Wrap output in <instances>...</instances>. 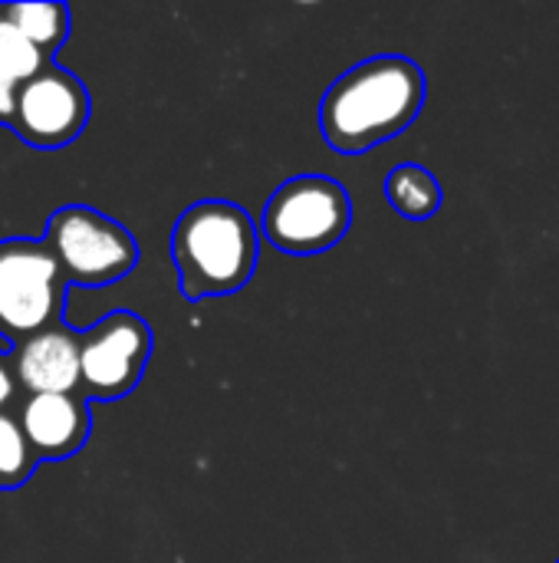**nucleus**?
<instances>
[{"mask_svg": "<svg viewBox=\"0 0 559 563\" xmlns=\"http://www.w3.org/2000/svg\"><path fill=\"white\" fill-rule=\"evenodd\" d=\"M425 73L409 56H372L323 96L320 125L329 148L356 155L402 135L425 106Z\"/></svg>", "mask_w": 559, "mask_h": 563, "instance_id": "obj_1", "label": "nucleus"}, {"mask_svg": "<svg viewBox=\"0 0 559 563\" xmlns=\"http://www.w3.org/2000/svg\"><path fill=\"white\" fill-rule=\"evenodd\" d=\"M66 274L43 238L0 241V336L13 346L59 327Z\"/></svg>", "mask_w": 559, "mask_h": 563, "instance_id": "obj_3", "label": "nucleus"}, {"mask_svg": "<svg viewBox=\"0 0 559 563\" xmlns=\"http://www.w3.org/2000/svg\"><path fill=\"white\" fill-rule=\"evenodd\" d=\"M385 198H389V205L402 218H409V221H428L441 208V185L422 165H399L385 178Z\"/></svg>", "mask_w": 559, "mask_h": 563, "instance_id": "obj_10", "label": "nucleus"}, {"mask_svg": "<svg viewBox=\"0 0 559 563\" xmlns=\"http://www.w3.org/2000/svg\"><path fill=\"white\" fill-rule=\"evenodd\" d=\"M353 224V201L336 178L300 175L283 181L264 208V238L287 254L336 247Z\"/></svg>", "mask_w": 559, "mask_h": 563, "instance_id": "obj_5", "label": "nucleus"}, {"mask_svg": "<svg viewBox=\"0 0 559 563\" xmlns=\"http://www.w3.org/2000/svg\"><path fill=\"white\" fill-rule=\"evenodd\" d=\"M257 224L234 201H198L175 221L171 257L185 300L237 294L257 267Z\"/></svg>", "mask_w": 559, "mask_h": 563, "instance_id": "obj_2", "label": "nucleus"}, {"mask_svg": "<svg viewBox=\"0 0 559 563\" xmlns=\"http://www.w3.org/2000/svg\"><path fill=\"white\" fill-rule=\"evenodd\" d=\"M36 465L40 459L30 449L16 416H0V492L23 488L33 478Z\"/></svg>", "mask_w": 559, "mask_h": 563, "instance_id": "obj_13", "label": "nucleus"}, {"mask_svg": "<svg viewBox=\"0 0 559 563\" xmlns=\"http://www.w3.org/2000/svg\"><path fill=\"white\" fill-rule=\"evenodd\" d=\"M152 327L115 310L82 333V393L96 402L125 399L138 383L152 356Z\"/></svg>", "mask_w": 559, "mask_h": 563, "instance_id": "obj_6", "label": "nucleus"}, {"mask_svg": "<svg viewBox=\"0 0 559 563\" xmlns=\"http://www.w3.org/2000/svg\"><path fill=\"white\" fill-rule=\"evenodd\" d=\"M13 106H16V86L0 76V125H7V129L13 122Z\"/></svg>", "mask_w": 559, "mask_h": 563, "instance_id": "obj_15", "label": "nucleus"}, {"mask_svg": "<svg viewBox=\"0 0 559 563\" xmlns=\"http://www.w3.org/2000/svg\"><path fill=\"white\" fill-rule=\"evenodd\" d=\"M16 393H20V383H16L13 363H10V356L0 353V416H7V406L16 399Z\"/></svg>", "mask_w": 559, "mask_h": 563, "instance_id": "obj_14", "label": "nucleus"}, {"mask_svg": "<svg viewBox=\"0 0 559 563\" xmlns=\"http://www.w3.org/2000/svg\"><path fill=\"white\" fill-rule=\"evenodd\" d=\"M89 92L82 79L56 63L16 86L10 132L33 148H63L76 142L89 122Z\"/></svg>", "mask_w": 559, "mask_h": 563, "instance_id": "obj_7", "label": "nucleus"}, {"mask_svg": "<svg viewBox=\"0 0 559 563\" xmlns=\"http://www.w3.org/2000/svg\"><path fill=\"white\" fill-rule=\"evenodd\" d=\"M23 396L82 393V333L69 327H49L10 353Z\"/></svg>", "mask_w": 559, "mask_h": 563, "instance_id": "obj_8", "label": "nucleus"}, {"mask_svg": "<svg viewBox=\"0 0 559 563\" xmlns=\"http://www.w3.org/2000/svg\"><path fill=\"white\" fill-rule=\"evenodd\" d=\"M66 280L76 287H105L128 277L138 264L132 231L89 205H63L46 221L43 238Z\"/></svg>", "mask_w": 559, "mask_h": 563, "instance_id": "obj_4", "label": "nucleus"}, {"mask_svg": "<svg viewBox=\"0 0 559 563\" xmlns=\"http://www.w3.org/2000/svg\"><path fill=\"white\" fill-rule=\"evenodd\" d=\"M53 59L30 43L0 10V76L13 86H23L26 79H33L36 73H43Z\"/></svg>", "mask_w": 559, "mask_h": 563, "instance_id": "obj_12", "label": "nucleus"}, {"mask_svg": "<svg viewBox=\"0 0 559 563\" xmlns=\"http://www.w3.org/2000/svg\"><path fill=\"white\" fill-rule=\"evenodd\" d=\"M0 10L7 13V20L30 40L36 43L49 59L53 53L66 43L69 36V23L72 13L66 3H0Z\"/></svg>", "mask_w": 559, "mask_h": 563, "instance_id": "obj_11", "label": "nucleus"}, {"mask_svg": "<svg viewBox=\"0 0 559 563\" xmlns=\"http://www.w3.org/2000/svg\"><path fill=\"white\" fill-rule=\"evenodd\" d=\"M16 422L40 462L72 459L76 452H82L92 429L86 393L26 396Z\"/></svg>", "mask_w": 559, "mask_h": 563, "instance_id": "obj_9", "label": "nucleus"}]
</instances>
